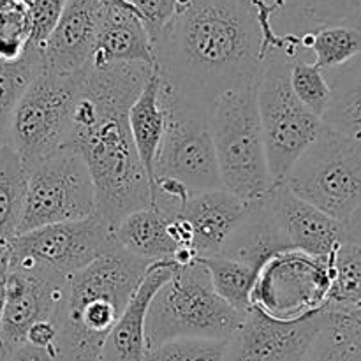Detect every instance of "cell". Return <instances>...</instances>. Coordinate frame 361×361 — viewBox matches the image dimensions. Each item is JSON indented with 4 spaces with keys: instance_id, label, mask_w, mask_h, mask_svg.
<instances>
[{
    "instance_id": "6da1fadb",
    "label": "cell",
    "mask_w": 361,
    "mask_h": 361,
    "mask_svg": "<svg viewBox=\"0 0 361 361\" xmlns=\"http://www.w3.org/2000/svg\"><path fill=\"white\" fill-rule=\"evenodd\" d=\"M154 67L113 63L87 67L80 78L66 147L87 166L97 214L115 228L123 217L152 204V183L129 129V108Z\"/></svg>"
},
{
    "instance_id": "7a4b0ae2",
    "label": "cell",
    "mask_w": 361,
    "mask_h": 361,
    "mask_svg": "<svg viewBox=\"0 0 361 361\" xmlns=\"http://www.w3.org/2000/svg\"><path fill=\"white\" fill-rule=\"evenodd\" d=\"M154 48L169 88L208 109L222 92L256 83L264 60L250 0H178Z\"/></svg>"
},
{
    "instance_id": "3957f363",
    "label": "cell",
    "mask_w": 361,
    "mask_h": 361,
    "mask_svg": "<svg viewBox=\"0 0 361 361\" xmlns=\"http://www.w3.org/2000/svg\"><path fill=\"white\" fill-rule=\"evenodd\" d=\"M150 264L115 245L67 279L56 361H101L106 341Z\"/></svg>"
},
{
    "instance_id": "277c9868",
    "label": "cell",
    "mask_w": 361,
    "mask_h": 361,
    "mask_svg": "<svg viewBox=\"0 0 361 361\" xmlns=\"http://www.w3.org/2000/svg\"><path fill=\"white\" fill-rule=\"evenodd\" d=\"M210 133L222 189L256 201L274 187L257 109L256 83L231 88L210 108Z\"/></svg>"
},
{
    "instance_id": "5b68a950",
    "label": "cell",
    "mask_w": 361,
    "mask_h": 361,
    "mask_svg": "<svg viewBox=\"0 0 361 361\" xmlns=\"http://www.w3.org/2000/svg\"><path fill=\"white\" fill-rule=\"evenodd\" d=\"M245 314L231 309L215 295L200 259L176 264L169 281L150 303L145 326L147 349L176 338L228 341Z\"/></svg>"
},
{
    "instance_id": "8992f818",
    "label": "cell",
    "mask_w": 361,
    "mask_h": 361,
    "mask_svg": "<svg viewBox=\"0 0 361 361\" xmlns=\"http://www.w3.org/2000/svg\"><path fill=\"white\" fill-rule=\"evenodd\" d=\"M281 183L345 226L361 210V143L323 126Z\"/></svg>"
},
{
    "instance_id": "52a82bcc",
    "label": "cell",
    "mask_w": 361,
    "mask_h": 361,
    "mask_svg": "<svg viewBox=\"0 0 361 361\" xmlns=\"http://www.w3.org/2000/svg\"><path fill=\"white\" fill-rule=\"evenodd\" d=\"M293 59L270 51L257 74V109L274 185L281 183L300 155L323 129V120L293 94L289 71Z\"/></svg>"
},
{
    "instance_id": "ba28073f",
    "label": "cell",
    "mask_w": 361,
    "mask_h": 361,
    "mask_svg": "<svg viewBox=\"0 0 361 361\" xmlns=\"http://www.w3.org/2000/svg\"><path fill=\"white\" fill-rule=\"evenodd\" d=\"M81 74L60 78L42 69L18 102L6 145L25 169L66 147Z\"/></svg>"
},
{
    "instance_id": "9c48e42d",
    "label": "cell",
    "mask_w": 361,
    "mask_h": 361,
    "mask_svg": "<svg viewBox=\"0 0 361 361\" xmlns=\"http://www.w3.org/2000/svg\"><path fill=\"white\" fill-rule=\"evenodd\" d=\"M164 85L168 123L155 157L154 180H176L189 190L222 189L210 133V109L173 92L166 81Z\"/></svg>"
},
{
    "instance_id": "30bf717a",
    "label": "cell",
    "mask_w": 361,
    "mask_h": 361,
    "mask_svg": "<svg viewBox=\"0 0 361 361\" xmlns=\"http://www.w3.org/2000/svg\"><path fill=\"white\" fill-rule=\"evenodd\" d=\"M97 212L95 189L83 159L69 147L27 169L20 233L81 221Z\"/></svg>"
},
{
    "instance_id": "8fae6325",
    "label": "cell",
    "mask_w": 361,
    "mask_h": 361,
    "mask_svg": "<svg viewBox=\"0 0 361 361\" xmlns=\"http://www.w3.org/2000/svg\"><path fill=\"white\" fill-rule=\"evenodd\" d=\"M330 284V257L286 250L261 267L252 309L275 321L303 319L324 310Z\"/></svg>"
},
{
    "instance_id": "7c38bea8",
    "label": "cell",
    "mask_w": 361,
    "mask_h": 361,
    "mask_svg": "<svg viewBox=\"0 0 361 361\" xmlns=\"http://www.w3.org/2000/svg\"><path fill=\"white\" fill-rule=\"evenodd\" d=\"M67 298V279L37 267L25 257L11 256L2 317L0 351H11L25 344V337L37 321H53L59 326Z\"/></svg>"
},
{
    "instance_id": "4fadbf2b",
    "label": "cell",
    "mask_w": 361,
    "mask_h": 361,
    "mask_svg": "<svg viewBox=\"0 0 361 361\" xmlns=\"http://www.w3.org/2000/svg\"><path fill=\"white\" fill-rule=\"evenodd\" d=\"M115 243L113 228L95 212L81 221L60 222L21 233L11 242V256L25 257L44 270L69 279Z\"/></svg>"
},
{
    "instance_id": "5bb4252c",
    "label": "cell",
    "mask_w": 361,
    "mask_h": 361,
    "mask_svg": "<svg viewBox=\"0 0 361 361\" xmlns=\"http://www.w3.org/2000/svg\"><path fill=\"white\" fill-rule=\"evenodd\" d=\"M326 310L298 321H275L256 309L228 341L226 361H307Z\"/></svg>"
},
{
    "instance_id": "9a60e30c",
    "label": "cell",
    "mask_w": 361,
    "mask_h": 361,
    "mask_svg": "<svg viewBox=\"0 0 361 361\" xmlns=\"http://www.w3.org/2000/svg\"><path fill=\"white\" fill-rule=\"evenodd\" d=\"M101 14V0H67L55 28L42 44L44 71L71 78L90 67Z\"/></svg>"
},
{
    "instance_id": "2e32d148",
    "label": "cell",
    "mask_w": 361,
    "mask_h": 361,
    "mask_svg": "<svg viewBox=\"0 0 361 361\" xmlns=\"http://www.w3.org/2000/svg\"><path fill=\"white\" fill-rule=\"evenodd\" d=\"M254 201L228 192L226 189L192 190L180 207L176 217L190 229V252L196 259L217 256L240 222L249 214Z\"/></svg>"
},
{
    "instance_id": "e0dca14e",
    "label": "cell",
    "mask_w": 361,
    "mask_h": 361,
    "mask_svg": "<svg viewBox=\"0 0 361 361\" xmlns=\"http://www.w3.org/2000/svg\"><path fill=\"white\" fill-rule=\"evenodd\" d=\"M268 203L293 250L314 257H330L348 238L342 222L293 194L284 183L271 187Z\"/></svg>"
},
{
    "instance_id": "ac0fdd59",
    "label": "cell",
    "mask_w": 361,
    "mask_h": 361,
    "mask_svg": "<svg viewBox=\"0 0 361 361\" xmlns=\"http://www.w3.org/2000/svg\"><path fill=\"white\" fill-rule=\"evenodd\" d=\"M175 263H154L148 267L140 286L127 302L118 323L106 341L101 361H143L147 353L145 326L150 303L159 289L169 281Z\"/></svg>"
},
{
    "instance_id": "d6986e66",
    "label": "cell",
    "mask_w": 361,
    "mask_h": 361,
    "mask_svg": "<svg viewBox=\"0 0 361 361\" xmlns=\"http://www.w3.org/2000/svg\"><path fill=\"white\" fill-rule=\"evenodd\" d=\"M113 63H147L155 67L157 59L150 34L136 11L102 4L92 67L101 69Z\"/></svg>"
},
{
    "instance_id": "ffe728a7",
    "label": "cell",
    "mask_w": 361,
    "mask_h": 361,
    "mask_svg": "<svg viewBox=\"0 0 361 361\" xmlns=\"http://www.w3.org/2000/svg\"><path fill=\"white\" fill-rule=\"evenodd\" d=\"M286 250L293 249L275 221L267 194L254 201L249 214L233 231L217 256L238 261L259 271L268 259Z\"/></svg>"
},
{
    "instance_id": "44dd1931",
    "label": "cell",
    "mask_w": 361,
    "mask_h": 361,
    "mask_svg": "<svg viewBox=\"0 0 361 361\" xmlns=\"http://www.w3.org/2000/svg\"><path fill=\"white\" fill-rule=\"evenodd\" d=\"M129 129L136 147L140 161L147 171L150 183L154 182V164L161 148L162 137L168 123V106H166V85L157 67L145 83L143 90L129 108Z\"/></svg>"
},
{
    "instance_id": "7402d4cb",
    "label": "cell",
    "mask_w": 361,
    "mask_h": 361,
    "mask_svg": "<svg viewBox=\"0 0 361 361\" xmlns=\"http://www.w3.org/2000/svg\"><path fill=\"white\" fill-rule=\"evenodd\" d=\"M168 226V217L150 204L123 217L113 228V238L126 252L148 264L175 263L180 249Z\"/></svg>"
},
{
    "instance_id": "603a6c76",
    "label": "cell",
    "mask_w": 361,
    "mask_h": 361,
    "mask_svg": "<svg viewBox=\"0 0 361 361\" xmlns=\"http://www.w3.org/2000/svg\"><path fill=\"white\" fill-rule=\"evenodd\" d=\"M323 73L330 85V102L321 118L323 126L361 143V53Z\"/></svg>"
},
{
    "instance_id": "cb8c5ba5",
    "label": "cell",
    "mask_w": 361,
    "mask_h": 361,
    "mask_svg": "<svg viewBox=\"0 0 361 361\" xmlns=\"http://www.w3.org/2000/svg\"><path fill=\"white\" fill-rule=\"evenodd\" d=\"M300 35L302 49L314 53V66L335 69L361 53V25L353 21H321Z\"/></svg>"
},
{
    "instance_id": "d4e9b609",
    "label": "cell",
    "mask_w": 361,
    "mask_h": 361,
    "mask_svg": "<svg viewBox=\"0 0 361 361\" xmlns=\"http://www.w3.org/2000/svg\"><path fill=\"white\" fill-rule=\"evenodd\" d=\"M42 69V48L34 44H27V49L18 60H0V145H6L11 116L18 102Z\"/></svg>"
},
{
    "instance_id": "484cf974",
    "label": "cell",
    "mask_w": 361,
    "mask_h": 361,
    "mask_svg": "<svg viewBox=\"0 0 361 361\" xmlns=\"http://www.w3.org/2000/svg\"><path fill=\"white\" fill-rule=\"evenodd\" d=\"M307 361H361V321L351 312L326 310Z\"/></svg>"
},
{
    "instance_id": "4316f807",
    "label": "cell",
    "mask_w": 361,
    "mask_h": 361,
    "mask_svg": "<svg viewBox=\"0 0 361 361\" xmlns=\"http://www.w3.org/2000/svg\"><path fill=\"white\" fill-rule=\"evenodd\" d=\"M27 169L7 145L0 147V243H11L20 233Z\"/></svg>"
},
{
    "instance_id": "83f0119b",
    "label": "cell",
    "mask_w": 361,
    "mask_h": 361,
    "mask_svg": "<svg viewBox=\"0 0 361 361\" xmlns=\"http://www.w3.org/2000/svg\"><path fill=\"white\" fill-rule=\"evenodd\" d=\"M200 263L208 271L212 288L219 298L242 314L252 309V291L259 274L256 268L222 256L201 257Z\"/></svg>"
},
{
    "instance_id": "f1b7e54d",
    "label": "cell",
    "mask_w": 361,
    "mask_h": 361,
    "mask_svg": "<svg viewBox=\"0 0 361 361\" xmlns=\"http://www.w3.org/2000/svg\"><path fill=\"white\" fill-rule=\"evenodd\" d=\"M331 284L324 310L349 312L361 303V245L345 238L330 256Z\"/></svg>"
},
{
    "instance_id": "f546056e",
    "label": "cell",
    "mask_w": 361,
    "mask_h": 361,
    "mask_svg": "<svg viewBox=\"0 0 361 361\" xmlns=\"http://www.w3.org/2000/svg\"><path fill=\"white\" fill-rule=\"evenodd\" d=\"M30 0H0V60L13 62L30 41Z\"/></svg>"
},
{
    "instance_id": "4dcf8cb0",
    "label": "cell",
    "mask_w": 361,
    "mask_h": 361,
    "mask_svg": "<svg viewBox=\"0 0 361 361\" xmlns=\"http://www.w3.org/2000/svg\"><path fill=\"white\" fill-rule=\"evenodd\" d=\"M289 81H291L293 94L298 97V101L314 115L323 118L330 102V85L323 71L312 62L295 59L289 71Z\"/></svg>"
},
{
    "instance_id": "1f68e13d",
    "label": "cell",
    "mask_w": 361,
    "mask_h": 361,
    "mask_svg": "<svg viewBox=\"0 0 361 361\" xmlns=\"http://www.w3.org/2000/svg\"><path fill=\"white\" fill-rule=\"evenodd\" d=\"M228 341L176 338L147 349L143 361H226Z\"/></svg>"
},
{
    "instance_id": "d6a6232c",
    "label": "cell",
    "mask_w": 361,
    "mask_h": 361,
    "mask_svg": "<svg viewBox=\"0 0 361 361\" xmlns=\"http://www.w3.org/2000/svg\"><path fill=\"white\" fill-rule=\"evenodd\" d=\"M67 0H30V41L28 44H34L42 48L46 39L55 28Z\"/></svg>"
},
{
    "instance_id": "836d02e7",
    "label": "cell",
    "mask_w": 361,
    "mask_h": 361,
    "mask_svg": "<svg viewBox=\"0 0 361 361\" xmlns=\"http://www.w3.org/2000/svg\"><path fill=\"white\" fill-rule=\"evenodd\" d=\"M130 4L145 28L150 34L152 42L157 41L161 32L173 18L178 0H127Z\"/></svg>"
},
{
    "instance_id": "e575fe53",
    "label": "cell",
    "mask_w": 361,
    "mask_h": 361,
    "mask_svg": "<svg viewBox=\"0 0 361 361\" xmlns=\"http://www.w3.org/2000/svg\"><path fill=\"white\" fill-rule=\"evenodd\" d=\"M56 337H59V326L53 321H37L32 324L25 337V344L34 345V348L46 349L49 353H55Z\"/></svg>"
},
{
    "instance_id": "d590c367",
    "label": "cell",
    "mask_w": 361,
    "mask_h": 361,
    "mask_svg": "<svg viewBox=\"0 0 361 361\" xmlns=\"http://www.w3.org/2000/svg\"><path fill=\"white\" fill-rule=\"evenodd\" d=\"M326 13L331 20L361 25V0H338V4L326 7Z\"/></svg>"
},
{
    "instance_id": "8d00e7d4",
    "label": "cell",
    "mask_w": 361,
    "mask_h": 361,
    "mask_svg": "<svg viewBox=\"0 0 361 361\" xmlns=\"http://www.w3.org/2000/svg\"><path fill=\"white\" fill-rule=\"evenodd\" d=\"M7 361H56L55 355L46 349L34 348V345L21 344L20 348H16L14 351L9 353Z\"/></svg>"
},
{
    "instance_id": "74e56055",
    "label": "cell",
    "mask_w": 361,
    "mask_h": 361,
    "mask_svg": "<svg viewBox=\"0 0 361 361\" xmlns=\"http://www.w3.org/2000/svg\"><path fill=\"white\" fill-rule=\"evenodd\" d=\"M11 243H0V317H2L4 300H6V286L9 277Z\"/></svg>"
},
{
    "instance_id": "f35d334b",
    "label": "cell",
    "mask_w": 361,
    "mask_h": 361,
    "mask_svg": "<svg viewBox=\"0 0 361 361\" xmlns=\"http://www.w3.org/2000/svg\"><path fill=\"white\" fill-rule=\"evenodd\" d=\"M345 235H348V240L361 245V210L345 224Z\"/></svg>"
},
{
    "instance_id": "ab89813d",
    "label": "cell",
    "mask_w": 361,
    "mask_h": 361,
    "mask_svg": "<svg viewBox=\"0 0 361 361\" xmlns=\"http://www.w3.org/2000/svg\"><path fill=\"white\" fill-rule=\"evenodd\" d=\"M101 2L106 4V6H116V7H123V9H133L127 0H101Z\"/></svg>"
},
{
    "instance_id": "60d3db41",
    "label": "cell",
    "mask_w": 361,
    "mask_h": 361,
    "mask_svg": "<svg viewBox=\"0 0 361 361\" xmlns=\"http://www.w3.org/2000/svg\"><path fill=\"white\" fill-rule=\"evenodd\" d=\"M349 312H351V314H353V316H355V317H356V319H358V321H361V303H360V305H358V307H355V309H353V310H349Z\"/></svg>"
},
{
    "instance_id": "b9f144b4",
    "label": "cell",
    "mask_w": 361,
    "mask_h": 361,
    "mask_svg": "<svg viewBox=\"0 0 361 361\" xmlns=\"http://www.w3.org/2000/svg\"><path fill=\"white\" fill-rule=\"evenodd\" d=\"M2 358H6V356H4V355H2V351H0V360H2Z\"/></svg>"
},
{
    "instance_id": "7bdbcfd3",
    "label": "cell",
    "mask_w": 361,
    "mask_h": 361,
    "mask_svg": "<svg viewBox=\"0 0 361 361\" xmlns=\"http://www.w3.org/2000/svg\"><path fill=\"white\" fill-rule=\"evenodd\" d=\"M0 361H7V358H2V360H0Z\"/></svg>"
},
{
    "instance_id": "ee69618b",
    "label": "cell",
    "mask_w": 361,
    "mask_h": 361,
    "mask_svg": "<svg viewBox=\"0 0 361 361\" xmlns=\"http://www.w3.org/2000/svg\"><path fill=\"white\" fill-rule=\"evenodd\" d=\"M0 147H2V145H0Z\"/></svg>"
}]
</instances>
